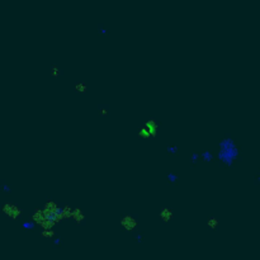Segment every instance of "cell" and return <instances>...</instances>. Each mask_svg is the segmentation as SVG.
Listing matches in <instances>:
<instances>
[{
	"label": "cell",
	"instance_id": "cell-1",
	"mask_svg": "<svg viewBox=\"0 0 260 260\" xmlns=\"http://www.w3.org/2000/svg\"><path fill=\"white\" fill-rule=\"evenodd\" d=\"M239 150L235 146L232 140H223L221 142V149H220V159L227 164H232V161L237 157Z\"/></svg>",
	"mask_w": 260,
	"mask_h": 260
},
{
	"label": "cell",
	"instance_id": "cell-2",
	"mask_svg": "<svg viewBox=\"0 0 260 260\" xmlns=\"http://www.w3.org/2000/svg\"><path fill=\"white\" fill-rule=\"evenodd\" d=\"M3 211L5 212L7 215H9L12 218H15V217L19 216V213H20V211H19L17 207L12 206V204H5V206L3 207Z\"/></svg>",
	"mask_w": 260,
	"mask_h": 260
},
{
	"label": "cell",
	"instance_id": "cell-3",
	"mask_svg": "<svg viewBox=\"0 0 260 260\" xmlns=\"http://www.w3.org/2000/svg\"><path fill=\"white\" fill-rule=\"evenodd\" d=\"M259 181H260V178H259Z\"/></svg>",
	"mask_w": 260,
	"mask_h": 260
}]
</instances>
